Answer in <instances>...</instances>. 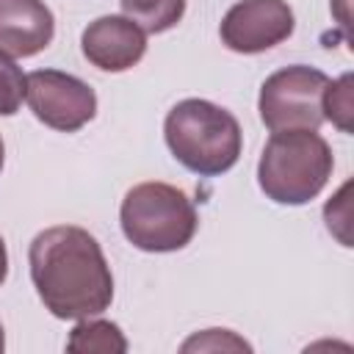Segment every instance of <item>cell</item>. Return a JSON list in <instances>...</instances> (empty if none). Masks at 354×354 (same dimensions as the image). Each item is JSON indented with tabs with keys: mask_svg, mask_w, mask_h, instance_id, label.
<instances>
[{
	"mask_svg": "<svg viewBox=\"0 0 354 354\" xmlns=\"http://www.w3.org/2000/svg\"><path fill=\"white\" fill-rule=\"evenodd\" d=\"M41 304L64 321L100 315L113 301V277L97 238L75 224L41 230L28 249Z\"/></svg>",
	"mask_w": 354,
	"mask_h": 354,
	"instance_id": "1",
	"label": "cell"
},
{
	"mask_svg": "<svg viewBox=\"0 0 354 354\" xmlns=\"http://www.w3.org/2000/svg\"><path fill=\"white\" fill-rule=\"evenodd\" d=\"M163 136L171 155L199 177H218L230 171L243 147V133L238 119L216 102L183 100L163 122Z\"/></svg>",
	"mask_w": 354,
	"mask_h": 354,
	"instance_id": "2",
	"label": "cell"
},
{
	"mask_svg": "<svg viewBox=\"0 0 354 354\" xmlns=\"http://www.w3.org/2000/svg\"><path fill=\"white\" fill-rule=\"evenodd\" d=\"M332 149L315 130H279L257 163L260 191L277 205H307L332 177Z\"/></svg>",
	"mask_w": 354,
	"mask_h": 354,
	"instance_id": "3",
	"label": "cell"
},
{
	"mask_svg": "<svg viewBox=\"0 0 354 354\" xmlns=\"http://www.w3.org/2000/svg\"><path fill=\"white\" fill-rule=\"evenodd\" d=\"M124 238L141 252H177L196 232V207L185 191L169 183L133 185L119 207Z\"/></svg>",
	"mask_w": 354,
	"mask_h": 354,
	"instance_id": "4",
	"label": "cell"
},
{
	"mask_svg": "<svg viewBox=\"0 0 354 354\" xmlns=\"http://www.w3.org/2000/svg\"><path fill=\"white\" fill-rule=\"evenodd\" d=\"M329 77L304 64H293L268 75L260 86L257 111L271 133L318 130L324 124V91Z\"/></svg>",
	"mask_w": 354,
	"mask_h": 354,
	"instance_id": "5",
	"label": "cell"
},
{
	"mask_svg": "<svg viewBox=\"0 0 354 354\" xmlns=\"http://www.w3.org/2000/svg\"><path fill=\"white\" fill-rule=\"evenodd\" d=\"M25 100L39 122L53 130L75 133L88 124L97 113L94 88L61 69H36L28 75Z\"/></svg>",
	"mask_w": 354,
	"mask_h": 354,
	"instance_id": "6",
	"label": "cell"
},
{
	"mask_svg": "<svg viewBox=\"0 0 354 354\" xmlns=\"http://www.w3.org/2000/svg\"><path fill=\"white\" fill-rule=\"evenodd\" d=\"M293 28L296 19L285 0H241L224 14L218 36L227 50L254 55L282 44Z\"/></svg>",
	"mask_w": 354,
	"mask_h": 354,
	"instance_id": "7",
	"label": "cell"
},
{
	"mask_svg": "<svg viewBox=\"0 0 354 354\" xmlns=\"http://www.w3.org/2000/svg\"><path fill=\"white\" fill-rule=\"evenodd\" d=\"M80 50L88 64L102 72H124L147 53V33L127 17H97L80 36Z\"/></svg>",
	"mask_w": 354,
	"mask_h": 354,
	"instance_id": "8",
	"label": "cell"
},
{
	"mask_svg": "<svg viewBox=\"0 0 354 354\" xmlns=\"http://www.w3.org/2000/svg\"><path fill=\"white\" fill-rule=\"evenodd\" d=\"M55 36V17L44 0H0V55L30 58Z\"/></svg>",
	"mask_w": 354,
	"mask_h": 354,
	"instance_id": "9",
	"label": "cell"
},
{
	"mask_svg": "<svg viewBox=\"0 0 354 354\" xmlns=\"http://www.w3.org/2000/svg\"><path fill=\"white\" fill-rule=\"evenodd\" d=\"M66 348L77 351V354H124L127 340H124L122 329L111 321L80 318V324L69 332Z\"/></svg>",
	"mask_w": 354,
	"mask_h": 354,
	"instance_id": "10",
	"label": "cell"
},
{
	"mask_svg": "<svg viewBox=\"0 0 354 354\" xmlns=\"http://www.w3.org/2000/svg\"><path fill=\"white\" fill-rule=\"evenodd\" d=\"M127 19L144 33H163L174 28L185 14V0H119Z\"/></svg>",
	"mask_w": 354,
	"mask_h": 354,
	"instance_id": "11",
	"label": "cell"
},
{
	"mask_svg": "<svg viewBox=\"0 0 354 354\" xmlns=\"http://www.w3.org/2000/svg\"><path fill=\"white\" fill-rule=\"evenodd\" d=\"M351 113H354V100H351V75H340L337 80H329L324 91V119H329L337 130L351 133Z\"/></svg>",
	"mask_w": 354,
	"mask_h": 354,
	"instance_id": "12",
	"label": "cell"
},
{
	"mask_svg": "<svg viewBox=\"0 0 354 354\" xmlns=\"http://www.w3.org/2000/svg\"><path fill=\"white\" fill-rule=\"evenodd\" d=\"M25 86L28 75L8 58L0 55V116H14L25 100Z\"/></svg>",
	"mask_w": 354,
	"mask_h": 354,
	"instance_id": "13",
	"label": "cell"
},
{
	"mask_svg": "<svg viewBox=\"0 0 354 354\" xmlns=\"http://www.w3.org/2000/svg\"><path fill=\"white\" fill-rule=\"evenodd\" d=\"M194 348H199V351H224V348H235V351H249L252 346L246 343V340H241V337H235L230 329H205L202 335H194L191 340H185L183 343V351H194Z\"/></svg>",
	"mask_w": 354,
	"mask_h": 354,
	"instance_id": "14",
	"label": "cell"
},
{
	"mask_svg": "<svg viewBox=\"0 0 354 354\" xmlns=\"http://www.w3.org/2000/svg\"><path fill=\"white\" fill-rule=\"evenodd\" d=\"M8 277V252H6V241L0 238V285L6 282Z\"/></svg>",
	"mask_w": 354,
	"mask_h": 354,
	"instance_id": "15",
	"label": "cell"
},
{
	"mask_svg": "<svg viewBox=\"0 0 354 354\" xmlns=\"http://www.w3.org/2000/svg\"><path fill=\"white\" fill-rule=\"evenodd\" d=\"M3 160H6V147H3V138H0V171H3Z\"/></svg>",
	"mask_w": 354,
	"mask_h": 354,
	"instance_id": "16",
	"label": "cell"
},
{
	"mask_svg": "<svg viewBox=\"0 0 354 354\" xmlns=\"http://www.w3.org/2000/svg\"><path fill=\"white\" fill-rule=\"evenodd\" d=\"M6 348V337H3V324H0V351Z\"/></svg>",
	"mask_w": 354,
	"mask_h": 354,
	"instance_id": "17",
	"label": "cell"
}]
</instances>
